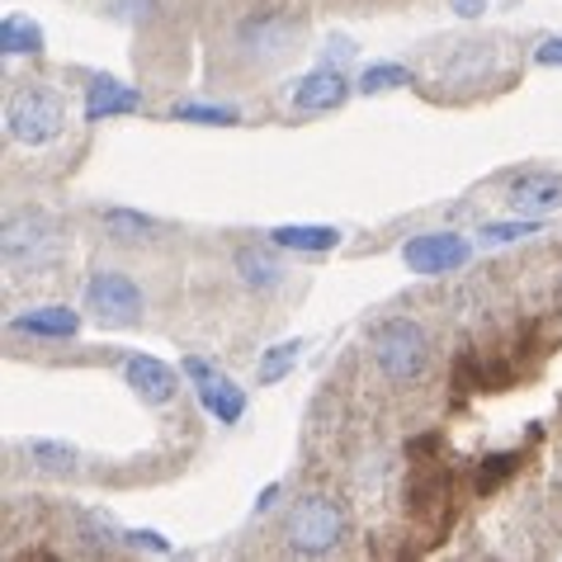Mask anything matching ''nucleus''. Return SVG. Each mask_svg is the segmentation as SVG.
<instances>
[{
	"label": "nucleus",
	"mask_w": 562,
	"mask_h": 562,
	"mask_svg": "<svg viewBox=\"0 0 562 562\" xmlns=\"http://www.w3.org/2000/svg\"><path fill=\"white\" fill-rule=\"evenodd\" d=\"M369 355L393 383H416L430 364V340L416 317H387L369 331Z\"/></svg>",
	"instance_id": "f257e3e1"
},
{
	"label": "nucleus",
	"mask_w": 562,
	"mask_h": 562,
	"mask_svg": "<svg viewBox=\"0 0 562 562\" xmlns=\"http://www.w3.org/2000/svg\"><path fill=\"white\" fill-rule=\"evenodd\" d=\"M67 128V100L53 86H24L5 104V133L20 147H48Z\"/></svg>",
	"instance_id": "f03ea898"
},
{
	"label": "nucleus",
	"mask_w": 562,
	"mask_h": 562,
	"mask_svg": "<svg viewBox=\"0 0 562 562\" xmlns=\"http://www.w3.org/2000/svg\"><path fill=\"white\" fill-rule=\"evenodd\" d=\"M284 535H289L293 553H307V558L331 553L336 543L346 539V510H340V502H331V496L312 492V496H303V502L289 510Z\"/></svg>",
	"instance_id": "7ed1b4c3"
},
{
	"label": "nucleus",
	"mask_w": 562,
	"mask_h": 562,
	"mask_svg": "<svg viewBox=\"0 0 562 562\" xmlns=\"http://www.w3.org/2000/svg\"><path fill=\"white\" fill-rule=\"evenodd\" d=\"M61 256V232L48 213H20L5 223V265L14 274H38L57 265Z\"/></svg>",
	"instance_id": "20e7f679"
},
{
	"label": "nucleus",
	"mask_w": 562,
	"mask_h": 562,
	"mask_svg": "<svg viewBox=\"0 0 562 562\" xmlns=\"http://www.w3.org/2000/svg\"><path fill=\"white\" fill-rule=\"evenodd\" d=\"M143 289L133 284V274H123V270H95L90 274V284H86V312H95L100 322L109 326H137L143 322Z\"/></svg>",
	"instance_id": "39448f33"
},
{
	"label": "nucleus",
	"mask_w": 562,
	"mask_h": 562,
	"mask_svg": "<svg viewBox=\"0 0 562 562\" xmlns=\"http://www.w3.org/2000/svg\"><path fill=\"white\" fill-rule=\"evenodd\" d=\"M468 256H473V246L459 232H420L402 246V265H407L412 274H449V270H463Z\"/></svg>",
	"instance_id": "423d86ee"
},
{
	"label": "nucleus",
	"mask_w": 562,
	"mask_h": 562,
	"mask_svg": "<svg viewBox=\"0 0 562 562\" xmlns=\"http://www.w3.org/2000/svg\"><path fill=\"white\" fill-rule=\"evenodd\" d=\"M180 369H184V379H194L199 402H204L209 416H217V426H237V420L246 416V393L227 379V373H217V369L204 364L199 355H190Z\"/></svg>",
	"instance_id": "0eeeda50"
},
{
	"label": "nucleus",
	"mask_w": 562,
	"mask_h": 562,
	"mask_svg": "<svg viewBox=\"0 0 562 562\" xmlns=\"http://www.w3.org/2000/svg\"><path fill=\"white\" fill-rule=\"evenodd\" d=\"M346 100H350V81H346V71H336V67H322L293 86V109H299V114H331V109H340Z\"/></svg>",
	"instance_id": "6e6552de"
},
{
	"label": "nucleus",
	"mask_w": 562,
	"mask_h": 562,
	"mask_svg": "<svg viewBox=\"0 0 562 562\" xmlns=\"http://www.w3.org/2000/svg\"><path fill=\"white\" fill-rule=\"evenodd\" d=\"M510 209L529 213V217L558 213L562 209V180L549 176V170H525V176L510 180Z\"/></svg>",
	"instance_id": "1a4fd4ad"
},
{
	"label": "nucleus",
	"mask_w": 562,
	"mask_h": 562,
	"mask_svg": "<svg viewBox=\"0 0 562 562\" xmlns=\"http://www.w3.org/2000/svg\"><path fill=\"white\" fill-rule=\"evenodd\" d=\"M123 379H128V387L143 402H156V407H166L170 397H176V369L161 364V359H151V355H128V364H123Z\"/></svg>",
	"instance_id": "9d476101"
},
{
	"label": "nucleus",
	"mask_w": 562,
	"mask_h": 562,
	"mask_svg": "<svg viewBox=\"0 0 562 562\" xmlns=\"http://www.w3.org/2000/svg\"><path fill=\"white\" fill-rule=\"evenodd\" d=\"M293 34H299V24H289L284 14H256V20L241 24V48L251 53L256 61H274L279 53L289 48Z\"/></svg>",
	"instance_id": "9b49d317"
},
{
	"label": "nucleus",
	"mask_w": 562,
	"mask_h": 562,
	"mask_svg": "<svg viewBox=\"0 0 562 562\" xmlns=\"http://www.w3.org/2000/svg\"><path fill=\"white\" fill-rule=\"evenodd\" d=\"M133 109H143V95L133 86L114 81V76H95L86 86V123H104L114 114H133Z\"/></svg>",
	"instance_id": "f8f14e48"
},
{
	"label": "nucleus",
	"mask_w": 562,
	"mask_h": 562,
	"mask_svg": "<svg viewBox=\"0 0 562 562\" xmlns=\"http://www.w3.org/2000/svg\"><path fill=\"white\" fill-rule=\"evenodd\" d=\"M10 331L43 336V340H71L76 331H81V312H71V307H34V312L10 317Z\"/></svg>",
	"instance_id": "ddd939ff"
},
{
	"label": "nucleus",
	"mask_w": 562,
	"mask_h": 562,
	"mask_svg": "<svg viewBox=\"0 0 562 562\" xmlns=\"http://www.w3.org/2000/svg\"><path fill=\"white\" fill-rule=\"evenodd\" d=\"M510 383V369L506 364H492V359H477V355H463L454 364V387L463 393H502Z\"/></svg>",
	"instance_id": "4468645a"
},
{
	"label": "nucleus",
	"mask_w": 562,
	"mask_h": 562,
	"mask_svg": "<svg viewBox=\"0 0 562 562\" xmlns=\"http://www.w3.org/2000/svg\"><path fill=\"white\" fill-rule=\"evenodd\" d=\"M274 246L284 251H303V256H322V251H336L340 246V232L336 227H307V223H284L270 232Z\"/></svg>",
	"instance_id": "2eb2a0df"
},
{
	"label": "nucleus",
	"mask_w": 562,
	"mask_h": 562,
	"mask_svg": "<svg viewBox=\"0 0 562 562\" xmlns=\"http://www.w3.org/2000/svg\"><path fill=\"white\" fill-rule=\"evenodd\" d=\"M237 274L246 289H274L284 279V265H279L265 246H241L237 251Z\"/></svg>",
	"instance_id": "dca6fc26"
},
{
	"label": "nucleus",
	"mask_w": 562,
	"mask_h": 562,
	"mask_svg": "<svg viewBox=\"0 0 562 562\" xmlns=\"http://www.w3.org/2000/svg\"><path fill=\"white\" fill-rule=\"evenodd\" d=\"M104 232L128 246V241H151L156 232H161V223L147 213H137V209H104Z\"/></svg>",
	"instance_id": "f3484780"
},
{
	"label": "nucleus",
	"mask_w": 562,
	"mask_h": 562,
	"mask_svg": "<svg viewBox=\"0 0 562 562\" xmlns=\"http://www.w3.org/2000/svg\"><path fill=\"white\" fill-rule=\"evenodd\" d=\"M0 48H5L10 57H24V53L34 57V53H43V29L5 14V24H0Z\"/></svg>",
	"instance_id": "a211bd4d"
},
{
	"label": "nucleus",
	"mask_w": 562,
	"mask_h": 562,
	"mask_svg": "<svg viewBox=\"0 0 562 562\" xmlns=\"http://www.w3.org/2000/svg\"><path fill=\"white\" fill-rule=\"evenodd\" d=\"M299 350H303V340H279V346H270V350H265V359H260V369H256V383L270 387V383L284 379V373H293V364H299Z\"/></svg>",
	"instance_id": "6ab92c4d"
},
{
	"label": "nucleus",
	"mask_w": 562,
	"mask_h": 562,
	"mask_svg": "<svg viewBox=\"0 0 562 562\" xmlns=\"http://www.w3.org/2000/svg\"><path fill=\"white\" fill-rule=\"evenodd\" d=\"M397 86H412V71L397 67V61H369L359 71V90L364 95H383V90H397Z\"/></svg>",
	"instance_id": "aec40b11"
},
{
	"label": "nucleus",
	"mask_w": 562,
	"mask_h": 562,
	"mask_svg": "<svg viewBox=\"0 0 562 562\" xmlns=\"http://www.w3.org/2000/svg\"><path fill=\"white\" fill-rule=\"evenodd\" d=\"M170 119L176 123H209V128H232L241 114L232 104H176L170 109Z\"/></svg>",
	"instance_id": "412c9836"
},
{
	"label": "nucleus",
	"mask_w": 562,
	"mask_h": 562,
	"mask_svg": "<svg viewBox=\"0 0 562 562\" xmlns=\"http://www.w3.org/2000/svg\"><path fill=\"white\" fill-rule=\"evenodd\" d=\"M535 232H543L539 217H520V223H492V227H482V241L487 246H506V241H525V237H535Z\"/></svg>",
	"instance_id": "4be33fe9"
},
{
	"label": "nucleus",
	"mask_w": 562,
	"mask_h": 562,
	"mask_svg": "<svg viewBox=\"0 0 562 562\" xmlns=\"http://www.w3.org/2000/svg\"><path fill=\"white\" fill-rule=\"evenodd\" d=\"M29 459L43 463V468H71L76 463V449L71 445H61V440H29Z\"/></svg>",
	"instance_id": "5701e85b"
},
{
	"label": "nucleus",
	"mask_w": 562,
	"mask_h": 562,
	"mask_svg": "<svg viewBox=\"0 0 562 562\" xmlns=\"http://www.w3.org/2000/svg\"><path fill=\"white\" fill-rule=\"evenodd\" d=\"M520 468V454H492V459H482V473H477V492H496L502 482Z\"/></svg>",
	"instance_id": "b1692460"
},
{
	"label": "nucleus",
	"mask_w": 562,
	"mask_h": 562,
	"mask_svg": "<svg viewBox=\"0 0 562 562\" xmlns=\"http://www.w3.org/2000/svg\"><path fill=\"white\" fill-rule=\"evenodd\" d=\"M133 543V549H151V553H170V543L156 535V529H128V535H123Z\"/></svg>",
	"instance_id": "393cba45"
},
{
	"label": "nucleus",
	"mask_w": 562,
	"mask_h": 562,
	"mask_svg": "<svg viewBox=\"0 0 562 562\" xmlns=\"http://www.w3.org/2000/svg\"><path fill=\"white\" fill-rule=\"evenodd\" d=\"M114 5L119 20H147V10H151V0H109Z\"/></svg>",
	"instance_id": "a878e982"
},
{
	"label": "nucleus",
	"mask_w": 562,
	"mask_h": 562,
	"mask_svg": "<svg viewBox=\"0 0 562 562\" xmlns=\"http://www.w3.org/2000/svg\"><path fill=\"white\" fill-rule=\"evenodd\" d=\"M535 61H539V67H562V38H549V43H543V48L535 53Z\"/></svg>",
	"instance_id": "bb28decb"
},
{
	"label": "nucleus",
	"mask_w": 562,
	"mask_h": 562,
	"mask_svg": "<svg viewBox=\"0 0 562 562\" xmlns=\"http://www.w3.org/2000/svg\"><path fill=\"white\" fill-rule=\"evenodd\" d=\"M482 5H487V0H454V10L468 14V20H473V14H482Z\"/></svg>",
	"instance_id": "cd10ccee"
},
{
	"label": "nucleus",
	"mask_w": 562,
	"mask_h": 562,
	"mask_svg": "<svg viewBox=\"0 0 562 562\" xmlns=\"http://www.w3.org/2000/svg\"><path fill=\"white\" fill-rule=\"evenodd\" d=\"M274 502H279V487H265V492H260V502H256V510L265 515V510H270Z\"/></svg>",
	"instance_id": "c85d7f7f"
}]
</instances>
